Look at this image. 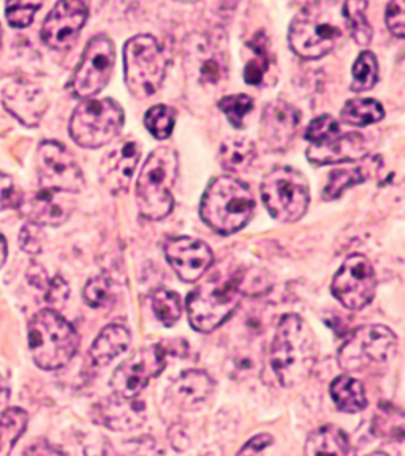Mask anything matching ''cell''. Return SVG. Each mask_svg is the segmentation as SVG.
Here are the masks:
<instances>
[{
    "label": "cell",
    "instance_id": "cell-49",
    "mask_svg": "<svg viewBox=\"0 0 405 456\" xmlns=\"http://www.w3.org/2000/svg\"><path fill=\"white\" fill-rule=\"evenodd\" d=\"M22 456H64L61 450H57L50 442L36 441L32 444Z\"/></svg>",
    "mask_w": 405,
    "mask_h": 456
},
{
    "label": "cell",
    "instance_id": "cell-15",
    "mask_svg": "<svg viewBox=\"0 0 405 456\" xmlns=\"http://www.w3.org/2000/svg\"><path fill=\"white\" fill-rule=\"evenodd\" d=\"M89 18L85 2H59L43 22L42 40L53 50H69Z\"/></svg>",
    "mask_w": 405,
    "mask_h": 456
},
{
    "label": "cell",
    "instance_id": "cell-45",
    "mask_svg": "<svg viewBox=\"0 0 405 456\" xmlns=\"http://www.w3.org/2000/svg\"><path fill=\"white\" fill-rule=\"evenodd\" d=\"M404 2H390L386 7V14H385V21L390 28L393 36L402 40L404 38Z\"/></svg>",
    "mask_w": 405,
    "mask_h": 456
},
{
    "label": "cell",
    "instance_id": "cell-31",
    "mask_svg": "<svg viewBox=\"0 0 405 456\" xmlns=\"http://www.w3.org/2000/svg\"><path fill=\"white\" fill-rule=\"evenodd\" d=\"M384 116V107L374 99L349 100L341 111L342 122L355 127H366L369 124H376L382 121Z\"/></svg>",
    "mask_w": 405,
    "mask_h": 456
},
{
    "label": "cell",
    "instance_id": "cell-21",
    "mask_svg": "<svg viewBox=\"0 0 405 456\" xmlns=\"http://www.w3.org/2000/svg\"><path fill=\"white\" fill-rule=\"evenodd\" d=\"M368 154V142L361 134H341L323 146H309L307 160L317 167L358 162Z\"/></svg>",
    "mask_w": 405,
    "mask_h": 456
},
{
    "label": "cell",
    "instance_id": "cell-6",
    "mask_svg": "<svg viewBox=\"0 0 405 456\" xmlns=\"http://www.w3.org/2000/svg\"><path fill=\"white\" fill-rule=\"evenodd\" d=\"M239 303L238 273L230 276L214 273L187 297L189 322L199 333H211L236 313Z\"/></svg>",
    "mask_w": 405,
    "mask_h": 456
},
{
    "label": "cell",
    "instance_id": "cell-39",
    "mask_svg": "<svg viewBox=\"0 0 405 456\" xmlns=\"http://www.w3.org/2000/svg\"><path fill=\"white\" fill-rule=\"evenodd\" d=\"M339 135H341V127L335 118L329 114H321L319 118H315L307 126L306 134H304L311 146H323Z\"/></svg>",
    "mask_w": 405,
    "mask_h": 456
},
{
    "label": "cell",
    "instance_id": "cell-13",
    "mask_svg": "<svg viewBox=\"0 0 405 456\" xmlns=\"http://www.w3.org/2000/svg\"><path fill=\"white\" fill-rule=\"evenodd\" d=\"M377 279L368 256H350L336 273L331 292L342 306L350 311H361L376 297Z\"/></svg>",
    "mask_w": 405,
    "mask_h": 456
},
{
    "label": "cell",
    "instance_id": "cell-28",
    "mask_svg": "<svg viewBox=\"0 0 405 456\" xmlns=\"http://www.w3.org/2000/svg\"><path fill=\"white\" fill-rule=\"evenodd\" d=\"M331 398L342 412H361L368 406V396L360 380L350 376H339L335 379L329 388Z\"/></svg>",
    "mask_w": 405,
    "mask_h": 456
},
{
    "label": "cell",
    "instance_id": "cell-30",
    "mask_svg": "<svg viewBox=\"0 0 405 456\" xmlns=\"http://www.w3.org/2000/svg\"><path fill=\"white\" fill-rule=\"evenodd\" d=\"M28 415L20 407H8L0 415V456H10L14 444L28 428Z\"/></svg>",
    "mask_w": 405,
    "mask_h": 456
},
{
    "label": "cell",
    "instance_id": "cell-2",
    "mask_svg": "<svg viewBox=\"0 0 405 456\" xmlns=\"http://www.w3.org/2000/svg\"><path fill=\"white\" fill-rule=\"evenodd\" d=\"M270 360L284 387H296L311 376L317 363V341L311 327L296 314H287L279 322Z\"/></svg>",
    "mask_w": 405,
    "mask_h": 456
},
{
    "label": "cell",
    "instance_id": "cell-14",
    "mask_svg": "<svg viewBox=\"0 0 405 456\" xmlns=\"http://www.w3.org/2000/svg\"><path fill=\"white\" fill-rule=\"evenodd\" d=\"M166 364V352L162 346H150L138 350L114 370L111 388L116 396L135 399L148 387L150 379L157 378Z\"/></svg>",
    "mask_w": 405,
    "mask_h": 456
},
{
    "label": "cell",
    "instance_id": "cell-40",
    "mask_svg": "<svg viewBox=\"0 0 405 456\" xmlns=\"http://www.w3.org/2000/svg\"><path fill=\"white\" fill-rule=\"evenodd\" d=\"M219 108L227 116L230 124L236 128L244 127V119L246 116L252 111L254 108V100L250 99L246 94H236V95H228L219 102Z\"/></svg>",
    "mask_w": 405,
    "mask_h": 456
},
{
    "label": "cell",
    "instance_id": "cell-46",
    "mask_svg": "<svg viewBox=\"0 0 405 456\" xmlns=\"http://www.w3.org/2000/svg\"><path fill=\"white\" fill-rule=\"evenodd\" d=\"M20 242L24 252H28L30 256H36L43 248V233L40 227L36 225H24L20 233Z\"/></svg>",
    "mask_w": 405,
    "mask_h": 456
},
{
    "label": "cell",
    "instance_id": "cell-12",
    "mask_svg": "<svg viewBox=\"0 0 405 456\" xmlns=\"http://www.w3.org/2000/svg\"><path fill=\"white\" fill-rule=\"evenodd\" d=\"M114 45L107 36L93 37L87 43L85 53L79 61L78 69L71 79V93L78 99H93L105 89L113 73Z\"/></svg>",
    "mask_w": 405,
    "mask_h": 456
},
{
    "label": "cell",
    "instance_id": "cell-7",
    "mask_svg": "<svg viewBox=\"0 0 405 456\" xmlns=\"http://www.w3.org/2000/svg\"><path fill=\"white\" fill-rule=\"evenodd\" d=\"M168 57L156 37L136 36L124 46L126 85L136 99H148L164 83Z\"/></svg>",
    "mask_w": 405,
    "mask_h": 456
},
{
    "label": "cell",
    "instance_id": "cell-16",
    "mask_svg": "<svg viewBox=\"0 0 405 456\" xmlns=\"http://www.w3.org/2000/svg\"><path fill=\"white\" fill-rule=\"evenodd\" d=\"M165 258L184 282H197L207 274L214 254L207 242L190 236H174L165 242Z\"/></svg>",
    "mask_w": 405,
    "mask_h": 456
},
{
    "label": "cell",
    "instance_id": "cell-35",
    "mask_svg": "<svg viewBox=\"0 0 405 456\" xmlns=\"http://www.w3.org/2000/svg\"><path fill=\"white\" fill-rule=\"evenodd\" d=\"M352 75L353 79H352L350 89L353 93H364L377 85L378 62L376 54L370 51H363L353 64Z\"/></svg>",
    "mask_w": 405,
    "mask_h": 456
},
{
    "label": "cell",
    "instance_id": "cell-23",
    "mask_svg": "<svg viewBox=\"0 0 405 456\" xmlns=\"http://www.w3.org/2000/svg\"><path fill=\"white\" fill-rule=\"evenodd\" d=\"M99 417L105 427L116 431H126L142 427L146 413L144 406L135 399L116 396L100 404Z\"/></svg>",
    "mask_w": 405,
    "mask_h": 456
},
{
    "label": "cell",
    "instance_id": "cell-43",
    "mask_svg": "<svg viewBox=\"0 0 405 456\" xmlns=\"http://www.w3.org/2000/svg\"><path fill=\"white\" fill-rule=\"evenodd\" d=\"M42 7V4H24V2H10L7 4V21L12 28H24L34 22L36 10Z\"/></svg>",
    "mask_w": 405,
    "mask_h": 456
},
{
    "label": "cell",
    "instance_id": "cell-24",
    "mask_svg": "<svg viewBox=\"0 0 405 456\" xmlns=\"http://www.w3.org/2000/svg\"><path fill=\"white\" fill-rule=\"evenodd\" d=\"M380 167V160L377 157H368L358 160V164L350 165V167H341L335 168L329 173L328 184L323 189V199L336 200L341 197L352 185L364 183L376 175Z\"/></svg>",
    "mask_w": 405,
    "mask_h": 456
},
{
    "label": "cell",
    "instance_id": "cell-34",
    "mask_svg": "<svg viewBox=\"0 0 405 456\" xmlns=\"http://www.w3.org/2000/svg\"><path fill=\"white\" fill-rule=\"evenodd\" d=\"M28 278L30 284L36 285V289L45 292V299L53 306L64 305L70 295V287L64 279L61 276L48 278L46 273L40 268V265H32V268L28 270Z\"/></svg>",
    "mask_w": 405,
    "mask_h": 456
},
{
    "label": "cell",
    "instance_id": "cell-51",
    "mask_svg": "<svg viewBox=\"0 0 405 456\" xmlns=\"http://www.w3.org/2000/svg\"><path fill=\"white\" fill-rule=\"evenodd\" d=\"M10 398V387H8L7 380L0 378V406H4Z\"/></svg>",
    "mask_w": 405,
    "mask_h": 456
},
{
    "label": "cell",
    "instance_id": "cell-4",
    "mask_svg": "<svg viewBox=\"0 0 405 456\" xmlns=\"http://www.w3.org/2000/svg\"><path fill=\"white\" fill-rule=\"evenodd\" d=\"M179 173V156L168 146L150 152L136 181L138 211L148 221H162L174 207L173 185Z\"/></svg>",
    "mask_w": 405,
    "mask_h": 456
},
{
    "label": "cell",
    "instance_id": "cell-53",
    "mask_svg": "<svg viewBox=\"0 0 405 456\" xmlns=\"http://www.w3.org/2000/svg\"><path fill=\"white\" fill-rule=\"evenodd\" d=\"M369 456H388L384 452H374V453H370Z\"/></svg>",
    "mask_w": 405,
    "mask_h": 456
},
{
    "label": "cell",
    "instance_id": "cell-52",
    "mask_svg": "<svg viewBox=\"0 0 405 456\" xmlns=\"http://www.w3.org/2000/svg\"><path fill=\"white\" fill-rule=\"evenodd\" d=\"M7 256H8V246L7 241H5V238H4V235L0 233V268L4 266V264L7 262Z\"/></svg>",
    "mask_w": 405,
    "mask_h": 456
},
{
    "label": "cell",
    "instance_id": "cell-54",
    "mask_svg": "<svg viewBox=\"0 0 405 456\" xmlns=\"http://www.w3.org/2000/svg\"><path fill=\"white\" fill-rule=\"evenodd\" d=\"M0 46H2V28H0Z\"/></svg>",
    "mask_w": 405,
    "mask_h": 456
},
{
    "label": "cell",
    "instance_id": "cell-42",
    "mask_svg": "<svg viewBox=\"0 0 405 456\" xmlns=\"http://www.w3.org/2000/svg\"><path fill=\"white\" fill-rule=\"evenodd\" d=\"M111 456H160V449L157 442L150 436L136 437L132 441L124 442L119 447H111L108 444Z\"/></svg>",
    "mask_w": 405,
    "mask_h": 456
},
{
    "label": "cell",
    "instance_id": "cell-41",
    "mask_svg": "<svg viewBox=\"0 0 405 456\" xmlns=\"http://www.w3.org/2000/svg\"><path fill=\"white\" fill-rule=\"evenodd\" d=\"M238 289L242 295L249 297H258L268 293L271 289V279L264 271L262 270H246L238 273Z\"/></svg>",
    "mask_w": 405,
    "mask_h": 456
},
{
    "label": "cell",
    "instance_id": "cell-29",
    "mask_svg": "<svg viewBox=\"0 0 405 456\" xmlns=\"http://www.w3.org/2000/svg\"><path fill=\"white\" fill-rule=\"evenodd\" d=\"M255 159V144L249 138H230L223 142L219 152L222 168L228 173H244L250 170Z\"/></svg>",
    "mask_w": 405,
    "mask_h": 456
},
{
    "label": "cell",
    "instance_id": "cell-20",
    "mask_svg": "<svg viewBox=\"0 0 405 456\" xmlns=\"http://www.w3.org/2000/svg\"><path fill=\"white\" fill-rule=\"evenodd\" d=\"M142 157L140 144L134 140L122 142L117 148L108 152L100 165V179L111 193L128 191L130 181L135 175Z\"/></svg>",
    "mask_w": 405,
    "mask_h": 456
},
{
    "label": "cell",
    "instance_id": "cell-26",
    "mask_svg": "<svg viewBox=\"0 0 405 456\" xmlns=\"http://www.w3.org/2000/svg\"><path fill=\"white\" fill-rule=\"evenodd\" d=\"M304 456H356L349 436L335 425L313 431L304 444Z\"/></svg>",
    "mask_w": 405,
    "mask_h": 456
},
{
    "label": "cell",
    "instance_id": "cell-25",
    "mask_svg": "<svg viewBox=\"0 0 405 456\" xmlns=\"http://www.w3.org/2000/svg\"><path fill=\"white\" fill-rule=\"evenodd\" d=\"M214 390V380L205 370H185L170 387V396L181 407L197 406Z\"/></svg>",
    "mask_w": 405,
    "mask_h": 456
},
{
    "label": "cell",
    "instance_id": "cell-48",
    "mask_svg": "<svg viewBox=\"0 0 405 456\" xmlns=\"http://www.w3.org/2000/svg\"><path fill=\"white\" fill-rule=\"evenodd\" d=\"M268 69L266 61H250L246 70H244V79L247 85H262L264 78V71Z\"/></svg>",
    "mask_w": 405,
    "mask_h": 456
},
{
    "label": "cell",
    "instance_id": "cell-47",
    "mask_svg": "<svg viewBox=\"0 0 405 456\" xmlns=\"http://www.w3.org/2000/svg\"><path fill=\"white\" fill-rule=\"evenodd\" d=\"M274 442L272 439V436L271 435H258L254 437V439H250L241 450H239V453L238 456H255L262 452V450L266 449V447H270L271 444Z\"/></svg>",
    "mask_w": 405,
    "mask_h": 456
},
{
    "label": "cell",
    "instance_id": "cell-33",
    "mask_svg": "<svg viewBox=\"0 0 405 456\" xmlns=\"http://www.w3.org/2000/svg\"><path fill=\"white\" fill-rule=\"evenodd\" d=\"M150 299L152 313L156 315L157 321L165 327H173L181 319L182 306L178 293L165 287H158L150 292Z\"/></svg>",
    "mask_w": 405,
    "mask_h": 456
},
{
    "label": "cell",
    "instance_id": "cell-36",
    "mask_svg": "<svg viewBox=\"0 0 405 456\" xmlns=\"http://www.w3.org/2000/svg\"><path fill=\"white\" fill-rule=\"evenodd\" d=\"M176 124V111L168 105H156L150 108L144 116V126L156 140H166L173 134Z\"/></svg>",
    "mask_w": 405,
    "mask_h": 456
},
{
    "label": "cell",
    "instance_id": "cell-18",
    "mask_svg": "<svg viewBox=\"0 0 405 456\" xmlns=\"http://www.w3.org/2000/svg\"><path fill=\"white\" fill-rule=\"evenodd\" d=\"M299 126V111L284 100L266 103L260 121V138L264 146L274 152H282L290 146Z\"/></svg>",
    "mask_w": 405,
    "mask_h": 456
},
{
    "label": "cell",
    "instance_id": "cell-5",
    "mask_svg": "<svg viewBox=\"0 0 405 456\" xmlns=\"http://www.w3.org/2000/svg\"><path fill=\"white\" fill-rule=\"evenodd\" d=\"M79 347L78 331L54 309H43L28 325V349L38 368L56 370L70 363Z\"/></svg>",
    "mask_w": 405,
    "mask_h": 456
},
{
    "label": "cell",
    "instance_id": "cell-1",
    "mask_svg": "<svg viewBox=\"0 0 405 456\" xmlns=\"http://www.w3.org/2000/svg\"><path fill=\"white\" fill-rule=\"evenodd\" d=\"M349 34L341 2H312L293 18L288 43L303 59H320L341 46Z\"/></svg>",
    "mask_w": 405,
    "mask_h": 456
},
{
    "label": "cell",
    "instance_id": "cell-22",
    "mask_svg": "<svg viewBox=\"0 0 405 456\" xmlns=\"http://www.w3.org/2000/svg\"><path fill=\"white\" fill-rule=\"evenodd\" d=\"M4 105L24 126L34 127L46 110V99L40 89L18 83L4 93Z\"/></svg>",
    "mask_w": 405,
    "mask_h": 456
},
{
    "label": "cell",
    "instance_id": "cell-17",
    "mask_svg": "<svg viewBox=\"0 0 405 456\" xmlns=\"http://www.w3.org/2000/svg\"><path fill=\"white\" fill-rule=\"evenodd\" d=\"M18 213L36 227H59L70 219L75 200L70 193L51 192L38 189L36 192L22 193Z\"/></svg>",
    "mask_w": 405,
    "mask_h": 456
},
{
    "label": "cell",
    "instance_id": "cell-37",
    "mask_svg": "<svg viewBox=\"0 0 405 456\" xmlns=\"http://www.w3.org/2000/svg\"><path fill=\"white\" fill-rule=\"evenodd\" d=\"M83 297L85 303L95 309L111 306L116 297V285L108 276L100 274L97 278L87 281Z\"/></svg>",
    "mask_w": 405,
    "mask_h": 456
},
{
    "label": "cell",
    "instance_id": "cell-32",
    "mask_svg": "<svg viewBox=\"0 0 405 456\" xmlns=\"http://www.w3.org/2000/svg\"><path fill=\"white\" fill-rule=\"evenodd\" d=\"M366 10H368V2L363 0H352V2L342 4L347 30L360 46H369L372 42V28L366 16Z\"/></svg>",
    "mask_w": 405,
    "mask_h": 456
},
{
    "label": "cell",
    "instance_id": "cell-9",
    "mask_svg": "<svg viewBox=\"0 0 405 456\" xmlns=\"http://www.w3.org/2000/svg\"><path fill=\"white\" fill-rule=\"evenodd\" d=\"M122 126L124 110L116 100L87 99L73 111L69 132L81 148L97 150L113 142Z\"/></svg>",
    "mask_w": 405,
    "mask_h": 456
},
{
    "label": "cell",
    "instance_id": "cell-8",
    "mask_svg": "<svg viewBox=\"0 0 405 456\" xmlns=\"http://www.w3.org/2000/svg\"><path fill=\"white\" fill-rule=\"evenodd\" d=\"M260 192L268 213L284 224L298 222L311 201L306 176L292 167H276L266 173Z\"/></svg>",
    "mask_w": 405,
    "mask_h": 456
},
{
    "label": "cell",
    "instance_id": "cell-44",
    "mask_svg": "<svg viewBox=\"0 0 405 456\" xmlns=\"http://www.w3.org/2000/svg\"><path fill=\"white\" fill-rule=\"evenodd\" d=\"M22 192L14 184L13 178L0 173V211L18 207Z\"/></svg>",
    "mask_w": 405,
    "mask_h": 456
},
{
    "label": "cell",
    "instance_id": "cell-38",
    "mask_svg": "<svg viewBox=\"0 0 405 456\" xmlns=\"http://www.w3.org/2000/svg\"><path fill=\"white\" fill-rule=\"evenodd\" d=\"M374 435L385 437V439H394V441H402L404 437V413L399 409L390 407L384 409L380 415L374 419L372 425Z\"/></svg>",
    "mask_w": 405,
    "mask_h": 456
},
{
    "label": "cell",
    "instance_id": "cell-3",
    "mask_svg": "<svg viewBox=\"0 0 405 456\" xmlns=\"http://www.w3.org/2000/svg\"><path fill=\"white\" fill-rule=\"evenodd\" d=\"M255 211V199L241 179L214 178L205 191L199 216L207 227L221 235H233L249 224Z\"/></svg>",
    "mask_w": 405,
    "mask_h": 456
},
{
    "label": "cell",
    "instance_id": "cell-10",
    "mask_svg": "<svg viewBox=\"0 0 405 456\" xmlns=\"http://www.w3.org/2000/svg\"><path fill=\"white\" fill-rule=\"evenodd\" d=\"M398 338L384 325H364L345 339L339 349L337 363L347 372H363L380 368L394 358Z\"/></svg>",
    "mask_w": 405,
    "mask_h": 456
},
{
    "label": "cell",
    "instance_id": "cell-50",
    "mask_svg": "<svg viewBox=\"0 0 405 456\" xmlns=\"http://www.w3.org/2000/svg\"><path fill=\"white\" fill-rule=\"evenodd\" d=\"M85 456H111L108 444H101V445H91L85 449Z\"/></svg>",
    "mask_w": 405,
    "mask_h": 456
},
{
    "label": "cell",
    "instance_id": "cell-27",
    "mask_svg": "<svg viewBox=\"0 0 405 456\" xmlns=\"http://www.w3.org/2000/svg\"><path fill=\"white\" fill-rule=\"evenodd\" d=\"M130 330L121 323H111L100 331L91 347V360L95 366H107L116 356L126 352L130 344Z\"/></svg>",
    "mask_w": 405,
    "mask_h": 456
},
{
    "label": "cell",
    "instance_id": "cell-11",
    "mask_svg": "<svg viewBox=\"0 0 405 456\" xmlns=\"http://www.w3.org/2000/svg\"><path fill=\"white\" fill-rule=\"evenodd\" d=\"M38 185L43 191L78 193L85 187V175L77 159L61 142L46 140L36 150Z\"/></svg>",
    "mask_w": 405,
    "mask_h": 456
},
{
    "label": "cell",
    "instance_id": "cell-19",
    "mask_svg": "<svg viewBox=\"0 0 405 456\" xmlns=\"http://www.w3.org/2000/svg\"><path fill=\"white\" fill-rule=\"evenodd\" d=\"M185 70L199 83L215 85L225 73V61L221 51L205 36H189L184 42Z\"/></svg>",
    "mask_w": 405,
    "mask_h": 456
}]
</instances>
